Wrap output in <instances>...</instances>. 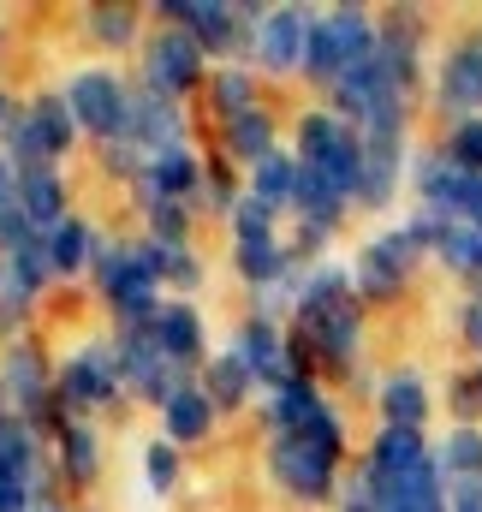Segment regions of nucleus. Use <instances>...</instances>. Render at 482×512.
<instances>
[{"mask_svg":"<svg viewBox=\"0 0 482 512\" xmlns=\"http://www.w3.org/2000/svg\"><path fill=\"white\" fill-rule=\"evenodd\" d=\"M42 512H60V507H42Z\"/></svg>","mask_w":482,"mask_h":512,"instance_id":"obj_52","label":"nucleus"},{"mask_svg":"<svg viewBox=\"0 0 482 512\" xmlns=\"http://www.w3.org/2000/svg\"><path fill=\"white\" fill-rule=\"evenodd\" d=\"M18 328H24V310H6V304H0V340H12Z\"/></svg>","mask_w":482,"mask_h":512,"instance_id":"obj_48","label":"nucleus"},{"mask_svg":"<svg viewBox=\"0 0 482 512\" xmlns=\"http://www.w3.org/2000/svg\"><path fill=\"white\" fill-rule=\"evenodd\" d=\"M477 495H482V477H477Z\"/></svg>","mask_w":482,"mask_h":512,"instance_id":"obj_51","label":"nucleus"},{"mask_svg":"<svg viewBox=\"0 0 482 512\" xmlns=\"http://www.w3.org/2000/svg\"><path fill=\"white\" fill-rule=\"evenodd\" d=\"M244 203V191L233 185V173L227 167H203V185H197V209H209V215H227L233 221V209Z\"/></svg>","mask_w":482,"mask_h":512,"instance_id":"obj_37","label":"nucleus"},{"mask_svg":"<svg viewBox=\"0 0 482 512\" xmlns=\"http://www.w3.org/2000/svg\"><path fill=\"white\" fill-rule=\"evenodd\" d=\"M30 114H36V126H42V137H48V149H54V161L60 155H72V143H78V120H72V108H66V96H36L30 102Z\"/></svg>","mask_w":482,"mask_h":512,"instance_id":"obj_32","label":"nucleus"},{"mask_svg":"<svg viewBox=\"0 0 482 512\" xmlns=\"http://www.w3.org/2000/svg\"><path fill=\"white\" fill-rule=\"evenodd\" d=\"M435 465H441L447 489H459V483H477V477H482V429H477V423H459V429L441 441Z\"/></svg>","mask_w":482,"mask_h":512,"instance_id":"obj_25","label":"nucleus"},{"mask_svg":"<svg viewBox=\"0 0 482 512\" xmlns=\"http://www.w3.org/2000/svg\"><path fill=\"white\" fill-rule=\"evenodd\" d=\"M233 268H239V280L250 292H262V286H274L286 268H292V251L274 239V245H233Z\"/></svg>","mask_w":482,"mask_h":512,"instance_id":"obj_30","label":"nucleus"},{"mask_svg":"<svg viewBox=\"0 0 482 512\" xmlns=\"http://www.w3.org/2000/svg\"><path fill=\"white\" fill-rule=\"evenodd\" d=\"M125 143H137L149 161L167 155V149H191L185 143V108L179 102H161L155 90H131V126H125Z\"/></svg>","mask_w":482,"mask_h":512,"instance_id":"obj_11","label":"nucleus"},{"mask_svg":"<svg viewBox=\"0 0 482 512\" xmlns=\"http://www.w3.org/2000/svg\"><path fill=\"white\" fill-rule=\"evenodd\" d=\"M221 149H227L239 167L268 161V155H274V114L256 108V114H244V120H233V126H221Z\"/></svg>","mask_w":482,"mask_h":512,"instance_id":"obj_23","label":"nucleus"},{"mask_svg":"<svg viewBox=\"0 0 482 512\" xmlns=\"http://www.w3.org/2000/svg\"><path fill=\"white\" fill-rule=\"evenodd\" d=\"M18 209L30 215L36 233H54L72 209H66V179L60 167H18Z\"/></svg>","mask_w":482,"mask_h":512,"instance_id":"obj_15","label":"nucleus"},{"mask_svg":"<svg viewBox=\"0 0 482 512\" xmlns=\"http://www.w3.org/2000/svg\"><path fill=\"white\" fill-rule=\"evenodd\" d=\"M197 185H203V161L191 149H167L143 167V179L131 191H137V209H143V203H191Z\"/></svg>","mask_w":482,"mask_h":512,"instance_id":"obj_13","label":"nucleus"},{"mask_svg":"<svg viewBox=\"0 0 482 512\" xmlns=\"http://www.w3.org/2000/svg\"><path fill=\"white\" fill-rule=\"evenodd\" d=\"M447 161H453L459 173H482V114L453 126V137H447Z\"/></svg>","mask_w":482,"mask_h":512,"instance_id":"obj_40","label":"nucleus"},{"mask_svg":"<svg viewBox=\"0 0 482 512\" xmlns=\"http://www.w3.org/2000/svg\"><path fill=\"white\" fill-rule=\"evenodd\" d=\"M6 262H12V274H18V280H24V286L36 292V298H42V286L54 280V251H48V233H36V239H30L24 251H12Z\"/></svg>","mask_w":482,"mask_h":512,"instance_id":"obj_35","label":"nucleus"},{"mask_svg":"<svg viewBox=\"0 0 482 512\" xmlns=\"http://www.w3.org/2000/svg\"><path fill=\"white\" fill-rule=\"evenodd\" d=\"M304 72H310L316 84H328V90L346 78V54H340V36H334L328 12L310 18V36H304Z\"/></svg>","mask_w":482,"mask_h":512,"instance_id":"obj_28","label":"nucleus"},{"mask_svg":"<svg viewBox=\"0 0 482 512\" xmlns=\"http://www.w3.org/2000/svg\"><path fill=\"white\" fill-rule=\"evenodd\" d=\"M334 471H340V453L316 447L310 435H268V477L292 495V501H328L334 495Z\"/></svg>","mask_w":482,"mask_h":512,"instance_id":"obj_4","label":"nucleus"},{"mask_svg":"<svg viewBox=\"0 0 482 512\" xmlns=\"http://www.w3.org/2000/svg\"><path fill=\"white\" fill-rule=\"evenodd\" d=\"M0 131H6V155H12V167H60L30 108H24V114H12V120H6Z\"/></svg>","mask_w":482,"mask_h":512,"instance_id":"obj_31","label":"nucleus"},{"mask_svg":"<svg viewBox=\"0 0 482 512\" xmlns=\"http://www.w3.org/2000/svg\"><path fill=\"white\" fill-rule=\"evenodd\" d=\"M114 346H120L125 387H131L137 399H149L155 411H161V405H167L179 387H191V370L167 364V358H161V346L149 340V328H120V334H114Z\"/></svg>","mask_w":482,"mask_h":512,"instance_id":"obj_7","label":"nucleus"},{"mask_svg":"<svg viewBox=\"0 0 482 512\" xmlns=\"http://www.w3.org/2000/svg\"><path fill=\"white\" fill-rule=\"evenodd\" d=\"M90 36L96 42H108V48H125V42H137V12L131 6H90Z\"/></svg>","mask_w":482,"mask_h":512,"instance_id":"obj_36","label":"nucleus"},{"mask_svg":"<svg viewBox=\"0 0 482 512\" xmlns=\"http://www.w3.org/2000/svg\"><path fill=\"white\" fill-rule=\"evenodd\" d=\"M250 197L262 203V209H292V197H298V155H286V149H274L268 161H256L250 167Z\"/></svg>","mask_w":482,"mask_h":512,"instance_id":"obj_22","label":"nucleus"},{"mask_svg":"<svg viewBox=\"0 0 482 512\" xmlns=\"http://www.w3.org/2000/svg\"><path fill=\"white\" fill-rule=\"evenodd\" d=\"M12 417H18V411H12V393L0 387V423H12Z\"/></svg>","mask_w":482,"mask_h":512,"instance_id":"obj_49","label":"nucleus"},{"mask_svg":"<svg viewBox=\"0 0 482 512\" xmlns=\"http://www.w3.org/2000/svg\"><path fill=\"white\" fill-rule=\"evenodd\" d=\"M233 245H274V209H262L250 191L233 209Z\"/></svg>","mask_w":482,"mask_h":512,"instance_id":"obj_39","label":"nucleus"},{"mask_svg":"<svg viewBox=\"0 0 482 512\" xmlns=\"http://www.w3.org/2000/svg\"><path fill=\"white\" fill-rule=\"evenodd\" d=\"M423 459H429L423 429H381L363 465H369V477H375V483H399V477H411Z\"/></svg>","mask_w":482,"mask_h":512,"instance_id":"obj_18","label":"nucleus"},{"mask_svg":"<svg viewBox=\"0 0 482 512\" xmlns=\"http://www.w3.org/2000/svg\"><path fill=\"white\" fill-rule=\"evenodd\" d=\"M340 512H381V501H375V477H369V471H358V477L346 483V501H340Z\"/></svg>","mask_w":482,"mask_h":512,"instance_id":"obj_42","label":"nucleus"},{"mask_svg":"<svg viewBox=\"0 0 482 512\" xmlns=\"http://www.w3.org/2000/svg\"><path fill=\"white\" fill-rule=\"evenodd\" d=\"M381 417H387V429H423V417H429V387L417 370H399V376H387L381 382Z\"/></svg>","mask_w":482,"mask_h":512,"instance_id":"obj_19","label":"nucleus"},{"mask_svg":"<svg viewBox=\"0 0 482 512\" xmlns=\"http://www.w3.org/2000/svg\"><path fill=\"white\" fill-rule=\"evenodd\" d=\"M102 167L137 185V179H143V167H149V155H143L137 143H125V137H114V143H102Z\"/></svg>","mask_w":482,"mask_h":512,"instance_id":"obj_41","label":"nucleus"},{"mask_svg":"<svg viewBox=\"0 0 482 512\" xmlns=\"http://www.w3.org/2000/svg\"><path fill=\"white\" fill-rule=\"evenodd\" d=\"M209 108L221 114V126H233L244 114H256V78L244 72V66H221L215 78H209Z\"/></svg>","mask_w":482,"mask_h":512,"instance_id":"obj_29","label":"nucleus"},{"mask_svg":"<svg viewBox=\"0 0 482 512\" xmlns=\"http://www.w3.org/2000/svg\"><path fill=\"white\" fill-rule=\"evenodd\" d=\"M298 346L310 358H322L328 370H352L358 364V346H363V304H334L322 316H298Z\"/></svg>","mask_w":482,"mask_h":512,"instance_id":"obj_9","label":"nucleus"},{"mask_svg":"<svg viewBox=\"0 0 482 512\" xmlns=\"http://www.w3.org/2000/svg\"><path fill=\"white\" fill-rule=\"evenodd\" d=\"M54 435H60V471H66L72 483H96V477H102V435H96L84 417H66Z\"/></svg>","mask_w":482,"mask_h":512,"instance_id":"obj_20","label":"nucleus"},{"mask_svg":"<svg viewBox=\"0 0 482 512\" xmlns=\"http://www.w3.org/2000/svg\"><path fill=\"white\" fill-rule=\"evenodd\" d=\"M203 84V42L179 24H161L143 48V90H155L161 102H179Z\"/></svg>","mask_w":482,"mask_h":512,"instance_id":"obj_5","label":"nucleus"},{"mask_svg":"<svg viewBox=\"0 0 482 512\" xmlns=\"http://www.w3.org/2000/svg\"><path fill=\"white\" fill-rule=\"evenodd\" d=\"M453 512H482L477 483H459V489H453Z\"/></svg>","mask_w":482,"mask_h":512,"instance_id":"obj_47","label":"nucleus"},{"mask_svg":"<svg viewBox=\"0 0 482 512\" xmlns=\"http://www.w3.org/2000/svg\"><path fill=\"white\" fill-rule=\"evenodd\" d=\"M477 387H482V370H477Z\"/></svg>","mask_w":482,"mask_h":512,"instance_id":"obj_53","label":"nucleus"},{"mask_svg":"<svg viewBox=\"0 0 482 512\" xmlns=\"http://www.w3.org/2000/svg\"><path fill=\"white\" fill-rule=\"evenodd\" d=\"M459 221L482 227V173H465V185H459Z\"/></svg>","mask_w":482,"mask_h":512,"instance_id":"obj_43","label":"nucleus"},{"mask_svg":"<svg viewBox=\"0 0 482 512\" xmlns=\"http://www.w3.org/2000/svg\"><path fill=\"white\" fill-rule=\"evenodd\" d=\"M459 328H465V340H471V346L482 352V298H471V304H465V316H459Z\"/></svg>","mask_w":482,"mask_h":512,"instance_id":"obj_46","label":"nucleus"},{"mask_svg":"<svg viewBox=\"0 0 482 512\" xmlns=\"http://www.w3.org/2000/svg\"><path fill=\"white\" fill-rule=\"evenodd\" d=\"M209 429H215V405H209L203 382L179 387V393L161 405V441H173V447H197V441H209Z\"/></svg>","mask_w":482,"mask_h":512,"instance_id":"obj_17","label":"nucleus"},{"mask_svg":"<svg viewBox=\"0 0 482 512\" xmlns=\"http://www.w3.org/2000/svg\"><path fill=\"white\" fill-rule=\"evenodd\" d=\"M304 36H310V12H304V6H274V12H262V24H256L250 60H256L262 72H274V78L304 72Z\"/></svg>","mask_w":482,"mask_h":512,"instance_id":"obj_10","label":"nucleus"},{"mask_svg":"<svg viewBox=\"0 0 482 512\" xmlns=\"http://www.w3.org/2000/svg\"><path fill=\"white\" fill-rule=\"evenodd\" d=\"M60 96H66L78 131H90L96 143H114V137H125V126H131V84H125L120 72H108V66L72 72V84H66Z\"/></svg>","mask_w":482,"mask_h":512,"instance_id":"obj_3","label":"nucleus"},{"mask_svg":"<svg viewBox=\"0 0 482 512\" xmlns=\"http://www.w3.org/2000/svg\"><path fill=\"white\" fill-rule=\"evenodd\" d=\"M48 251H54V274H84V268H96L102 233H96L84 215H66V221L48 233Z\"/></svg>","mask_w":482,"mask_h":512,"instance_id":"obj_21","label":"nucleus"},{"mask_svg":"<svg viewBox=\"0 0 482 512\" xmlns=\"http://www.w3.org/2000/svg\"><path fill=\"white\" fill-rule=\"evenodd\" d=\"M417 239L399 227V233H381V239H369L352 262V280H358V298H375V304H387V298H399L405 292V274H411V262H417Z\"/></svg>","mask_w":482,"mask_h":512,"instance_id":"obj_8","label":"nucleus"},{"mask_svg":"<svg viewBox=\"0 0 482 512\" xmlns=\"http://www.w3.org/2000/svg\"><path fill=\"white\" fill-rule=\"evenodd\" d=\"M6 209H18V167H12V155L0 149V215Z\"/></svg>","mask_w":482,"mask_h":512,"instance_id":"obj_45","label":"nucleus"},{"mask_svg":"<svg viewBox=\"0 0 482 512\" xmlns=\"http://www.w3.org/2000/svg\"><path fill=\"white\" fill-rule=\"evenodd\" d=\"M149 340H155L161 358L179 364V370L209 364V358H203V352H209V346H203V340H209V334H203V310H197L191 298H167V304L155 310V322H149Z\"/></svg>","mask_w":482,"mask_h":512,"instance_id":"obj_12","label":"nucleus"},{"mask_svg":"<svg viewBox=\"0 0 482 512\" xmlns=\"http://www.w3.org/2000/svg\"><path fill=\"white\" fill-rule=\"evenodd\" d=\"M12 114H18V108H12V96H6V90H0V126H6V120H12Z\"/></svg>","mask_w":482,"mask_h":512,"instance_id":"obj_50","label":"nucleus"},{"mask_svg":"<svg viewBox=\"0 0 482 512\" xmlns=\"http://www.w3.org/2000/svg\"><path fill=\"white\" fill-rule=\"evenodd\" d=\"M298 161H304V167H316L334 191H346V197L358 203V173H363V137H358V126H346V120H340V114H328V108L304 114V120H298Z\"/></svg>","mask_w":482,"mask_h":512,"instance_id":"obj_2","label":"nucleus"},{"mask_svg":"<svg viewBox=\"0 0 482 512\" xmlns=\"http://www.w3.org/2000/svg\"><path fill=\"white\" fill-rule=\"evenodd\" d=\"M0 477H30V483H48V465L36 453V429L24 417L0 423Z\"/></svg>","mask_w":482,"mask_h":512,"instance_id":"obj_24","label":"nucleus"},{"mask_svg":"<svg viewBox=\"0 0 482 512\" xmlns=\"http://www.w3.org/2000/svg\"><path fill=\"white\" fill-rule=\"evenodd\" d=\"M441 262L447 268H459V274H482V227H471V221H453L447 233H441Z\"/></svg>","mask_w":482,"mask_h":512,"instance_id":"obj_34","label":"nucleus"},{"mask_svg":"<svg viewBox=\"0 0 482 512\" xmlns=\"http://www.w3.org/2000/svg\"><path fill=\"white\" fill-rule=\"evenodd\" d=\"M441 108L477 120V108H482V42H459V48L441 60Z\"/></svg>","mask_w":482,"mask_h":512,"instance_id":"obj_16","label":"nucleus"},{"mask_svg":"<svg viewBox=\"0 0 482 512\" xmlns=\"http://www.w3.org/2000/svg\"><path fill=\"white\" fill-rule=\"evenodd\" d=\"M143 483H149L155 495H173V489H179V447H173V441H149V447H143Z\"/></svg>","mask_w":482,"mask_h":512,"instance_id":"obj_38","label":"nucleus"},{"mask_svg":"<svg viewBox=\"0 0 482 512\" xmlns=\"http://www.w3.org/2000/svg\"><path fill=\"white\" fill-rule=\"evenodd\" d=\"M399 179H405V143L363 137V173H358V203L363 209H387V203L399 197Z\"/></svg>","mask_w":482,"mask_h":512,"instance_id":"obj_14","label":"nucleus"},{"mask_svg":"<svg viewBox=\"0 0 482 512\" xmlns=\"http://www.w3.org/2000/svg\"><path fill=\"white\" fill-rule=\"evenodd\" d=\"M0 387L12 393V411H18L30 429H42L48 417H60V423H66V411H60V399H54V370H48L42 346L12 340V346L0 352Z\"/></svg>","mask_w":482,"mask_h":512,"instance_id":"obj_6","label":"nucleus"},{"mask_svg":"<svg viewBox=\"0 0 482 512\" xmlns=\"http://www.w3.org/2000/svg\"><path fill=\"white\" fill-rule=\"evenodd\" d=\"M453 411H459V417H477V411H482L477 376H459V382H453Z\"/></svg>","mask_w":482,"mask_h":512,"instance_id":"obj_44","label":"nucleus"},{"mask_svg":"<svg viewBox=\"0 0 482 512\" xmlns=\"http://www.w3.org/2000/svg\"><path fill=\"white\" fill-rule=\"evenodd\" d=\"M120 393H125V370H120L114 334L84 340V346L54 370V399H60L66 417H72V411H102V405H114Z\"/></svg>","mask_w":482,"mask_h":512,"instance_id":"obj_1","label":"nucleus"},{"mask_svg":"<svg viewBox=\"0 0 482 512\" xmlns=\"http://www.w3.org/2000/svg\"><path fill=\"white\" fill-rule=\"evenodd\" d=\"M203 393H209V405H215V411H239L244 399L256 393V376L244 370L233 352H221V358H209V364H203Z\"/></svg>","mask_w":482,"mask_h":512,"instance_id":"obj_27","label":"nucleus"},{"mask_svg":"<svg viewBox=\"0 0 482 512\" xmlns=\"http://www.w3.org/2000/svg\"><path fill=\"white\" fill-rule=\"evenodd\" d=\"M143 221H149L155 245H167V251L191 245V203H143Z\"/></svg>","mask_w":482,"mask_h":512,"instance_id":"obj_33","label":"nucleus"},{"mask_svg":"<svg viewBox=\"0 0 482 512\" xmlns=\"http://www.w3.org/2000/svg\"><path fill=\"white\" fill-rule=\"evenodd\" d=\"M137 251H143V262L155 268L161 286H173V292H197V286H203V256L191 251V245H185V251H167V245H155V239L143 233Z\"/></svg>","mask_w":482,"mask_h":512,"instance_id":"obj_26","label":"nucleus"}]
</instances>
